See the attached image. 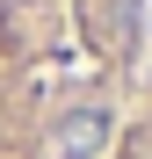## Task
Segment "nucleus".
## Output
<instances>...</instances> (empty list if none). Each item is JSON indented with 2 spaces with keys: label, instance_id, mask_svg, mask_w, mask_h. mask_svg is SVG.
<instances>
[{
  "label": "nucleus",
  "instance_id": "2",
  "mask_svg": "<svg viewBox=\"0 0 152 159\" xmlns=\"http://www.w3.org/2000/svg\"><path fill=\"white\" fill-rule=\"evenodd\" d=\"M109 159H152V101H145L138 116H123V130H116Z\"/></svg>",
  "mask_w": 152,
  "mask_h": 159
},
{
  "label": "nucleus",
  "instance_id": "1",
  "mask_svg": "<svg viewBox=\"0 0 152 159\" xmlns=\"http://www.w3.org/2000/svg\"><path fill=\"white\" fill-rule=\"evenodd\" d=\"M145 58V0H0V159H109Z\"/></svg>",
  "mask_w": 152,
  "mask_h": 159
}]
</instances>
